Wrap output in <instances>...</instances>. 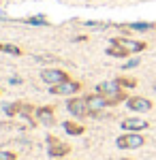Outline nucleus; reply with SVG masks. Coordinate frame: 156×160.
<instances>
[{"instance_id":"f257e3e1","label":"nucleus","mask_w":156,"mask_h":160,"mask_svg":"<svg viewBox=\"0 0 156 160\" xmlns=\"http://www.w3.org/2000/svg\"><path fill=\"white\" fill-rule=\"evenodd\" d=\"M143 143H145L143 135H139V132H128V130L116 139V145L120 149H139Z\"/></svg>"},{"instance_id":"f03ea898","label":"nucleus","mask_w":156,"mask_h":160,"mask_svg":"<svg viewBox=\"0 0 156 160\" xmlns=\"http://www.w3.org/2000/svg\"><path fill=\"white\" fill-rule=\"evenodd\" d=\"M71 152V145L60 141L58 137H47V154L51 158H66Z\"/></svg>"},{"instance_id":"7ed1b4c3","label":"nucleus","mask_w":156,"mask_h":160,"mask_svg":"<svg viewBox=\"0 0 156 160\" xmlns=\"http://www.w3.org/2000/svg\"><path fill=\"white\" fill-rule=\"evenodd\" d=\"M41 79L47 86H58L62 81H69L71 77H69V73H64L62 68H43L41 71Z\"/></svg>"},{"instance_id":"20e7f679","label":"nucleus","mask_w":156,"mask_h":160,"mask_svg":"<svg viewBox=\"0 0 156 160\" xmlns=\"http://www.w3.org/2000/svg\"><path fill=\"white\" fill-rule=\"evenodd\" d=\"M81 90V83L75 81V79H69V81H62L58 86H49V92L51 94H58V96H73Z\"/></svg>"},{"instance_id":"39448f33","label":"nucleus","mask_w":156,"mask_h":160,"mask_svg":"<svg viewBox=\"0 0 156 160\" xmlns=\"http://www.w3.org/2000/svg\"><path fill=\"white\" fill-rule=\"evenodd\" d=\"M86 100H88V109H90V115H92V118H98V113L105 109V107H109L107 98H105L103 94H98V92L88 94V96H86Z\"/></svg>"},{"instance_id":"423d86ee","label":"nucleus","mask_w":156,"mask_h":160,"mask_svg":"<svg viewBox=\"0 0 156 160\" xmlns=\"http://www.w3.org/2000/svg\"><path fill=\"white\" fill-rule=\"evenodd\" d=\"M66 109L71 111V115H75V118H86V115H90L86 96L84 98H69L66 100Z\"/></svg>"},{"instance_id":"0eeeda50","label":"nucleus","mask_w":156,"mask_h":160,"mask_svg":"<svg viewBox=\"0 0 156 160\" xmlns=\"http://www.w3.org/2000/svg\"><path fill=\"white\" fill-rule=\"evenodd\" d=\"M126 107L135 113H148L152 109V100L145 98V96H128L126 98Z\"/></svg>"},{"instance_id":"6e6552de","label":"nucleus","mask_w":156,"mask_h":160,"mask_svg":"<svg viewBox=\"0 0 156 160\" xmlns=\"http://www.w3.org/2000/svg\"><path fill=\"white\" fill-rule=\"evenodd\" d=\"M111 45L124 47L128 53H139V51H143L148 47L143 41H133V38H111Z\"/></svg>"},{"instance_id":"1a4fd4ad","label":"nucleus","mask_w":156,"mask_h":160,"mask_svg":"<svg viewBox=\"0 0 156 160\" xmlns=\"http://www.w3.org/2000/svg\"><path fill=\"white\" fill-rule=\"evenodd\" d=\"M34 118L39 124H45V126H54L56 124V115H54V107H39L34 111Z\"/></svg>"},{"instance_id":"9d476101","label":"nucleus","mask_w":156,"mask_h":160,"mask_svg":"<svg viewBox=\"0 0 156 160\" xmlns=\"http://www.w3.org/2000/svg\"><path fill=\"white\" fill-rule=\"evenodd\" d=\"M122 130H128V132H139V130H145L148 128V122L141 120V118H126L120 122Z\"/></svg>"},{"instance_id":"9b49d317","label":"nucleus","mask_w":156,"mask_h":160,"mask_svg":"<svg viewBox=\"0 0 156 160\" xmlns=\"http://www.w3.org/2000/svg\"><path fill=\"white\" fill-rule=\"evenodd\" d=\"M62 128H64L69 135H73V137H79V135H84V132H86L84 126H81V124H77V122H73V120H66V122L62 124Z\"/></svg>"},{"instance_id":"f8f14e48","label":"nucleus","mask_w":156,"mask_h":160,"mask_svg":"<svg viewBox=\"0 0 156 160\" xmlns=\"http://www.w3.org/2000/svg\"><path fill=\"white\" fill-rule=\"evenodd\" d=\"M107 56H113V58H126V56H128V51L124 49V47L111 45V47H107Z\"/></svg>"},{"instance_id":"ddd939ff","label":"nucleus","mask_w":156,"mask_h":160,"mask_svg":"<svg viewBox=\"0 0 156 160\" xmlns=\"http://www.w3.org/2000/svg\"><path fill=\"white\" fill-rule=\"evenodd\" d=\"M0 51L11 53V56H22V49L17 45H11V43H0Z\"/></svg>"},{"instance_id":"4468645a","label":"nucleus","mask_w":156,"mask_h":160,"mask_svg":"<svg viewBox=\"0 0 156 160\" xmlns=\"http://www.w3.org/2000/svg\"><path fill=\"white\" fill-rule=\"evenodd\" d=\"M118 83L122 88H135L137 86V79H133V77H118Z\"/></svg>"},{"instance_id":"2eb2a0df","label":"nucleus","mask_w":156,"mask_h":160,"mask_svg":"<svg viewBox=\"0 0 156 160\" xmlns=\"http://www.w3.org/2000/svg\"><path fill=\"white\" fill-rule=\"evenodd\" d=\"M0 160H17V154L11 149H0Z\"/></svg>"},{"instance_id":"dca6fc26","label":"nucleus","mask_w":156,"mask_h":160,"mask_svg":"<svg viewBox=\"0 0 156 160\" xmlns=\"http://www.w3.org/2000/svg\"><path fill=\"white\" fill-rule=\"evenodd\" d=\"M128 28H133V30H141V32H145V30H152V28H154V24H143V22H139V24H131Z\"/></svg>"},{"instance_id":"f3484780","label":"nucleus","mask_w":156,"mask_h":160,"mask_svg":"<svg viewBox=\"0 0 156 160\" xmlns=\"http://www.w3.org/2000/svg\"><path fill=\"white\" fill-rule=\"evenodd\" d=\"M28 24H36V26H43V24H47V19L43 17V15H36V17H30V19H26Z\"/></svg>"},{"instance_id":"a211bd4d","label":"nucleus","mask_w":156,"mask_h":160,"mask_svg":"<svg viewBox=\"0 0 156 160\" xmlns=\"http://www.w3.org/2000/svg\"><path fill=\"white\" fill-rule=\"evenodd\" d=\"M135 66H139V60H137V58H133V60H128L124 64V68H135Z\"/></svg>"},{"instance_id":"6ab92c4d","label":"nucleus","mask_w":156,"mask_h":160,"mask_svg":"<svg viewBox=\"0 0 156 160\" xmlns=\"http://www.w3.org/2000/svg\"><path fill=\"white\" fill-rule=\"evenodd\" d=\"M9 83H13V86H15V83H22V79H19V77H11Z\"/></svg>"},{"instance_id":"aec40b11","label":"nucleus","mask_w":156,"mask_h":160,"mask_svg":"<svg viewBox=\"0 0 156 160\" xmlns=\"http://www.w3.org/2000/svg\"><path fill=\"white\" fill-rule=\"evenodd\" d=\"M120 160H131V158H120Z\"/></svg>"},{"instance_id":"412c9836","label":"nucleus","mask_w":156,"mask_h":160,"mask_svg":"<svg viewBox=\"0 0 156 160\" xmlns=\"http://www.w3.org/2000/svg\"><path fill=\"white\" fill-rule=\"evenodd\" d=\"M56 160H66V158H56Z\"/></svg>"},{"instance_id":"4be33fe9","label":"nucleus","mask_w":156,"mask_h":160,"mask_svg":"<svg viewBox=\"0 0 156 160\" xmlns=\"http://www.w3.org/2000/svg\"><path fill=\"white\" fill-rule=\"evenodd\" d=\"M154 90H156V86H154Z\"/></svg>"}]
</instances>
